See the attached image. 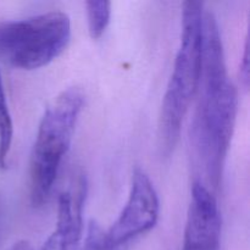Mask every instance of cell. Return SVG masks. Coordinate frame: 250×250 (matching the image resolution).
Segmentation results:
<instances>
[{
    "label": "cell",
    "mask_w": 250,
    "mask_h": 250,
    "mask_svg": "<svg viewBox=\"0 0 250 250\" xmlns=\"http://www.w3.org/2000/svg\"><path fill=\"white\" fill-rule=\"evenodd\" d=\"M160 214V200L154 183L146 171L136 167L132 173L131 189L124 209L106 231L112 246L125 250L138 237L154 229Z\"/></svg>",
    "instance_id": "5b68a950"
},
{
    "label": "cell",
    "mask_w": 250,
    "mask_h": 250,
    "mask_svg": "<svg viewBox=\"0 0 250 250\" xmlns=\"http://www.w3.org/2000/svg\"><path fill=\"white\" fill-rule=\"evenodd\" d=\"M80 250H121L112 246L106 236V231L99 224L90 221L87 227L85 237L82 241Z\"/></svg>",
    "instance_id": "30bf717a"
},
{
    "label": "cell",
    "mask_w": 250,
    "mask_h": 250,
    "mask_svg": "<svg viewBox=\"0 0 250 250\" xmlns=\"http://www.w3.org/2000/svg\"><path fill=\"white\" fill-rule=\"evenodd\" d=\"M12 139H14V122L7 105L6 93L0 72V168L2 170L7 167Z\"/></svg>",
    "instance_id": "ba28073f"
},
{
    "label": "cell",
    "mask_w": 250,
    "mask_h": 250,
    "mask_svg": "<svg viewBox=\"0 0 250 250\" xmlns=\"http://www.w3.org/2000/svg\"><path fill=\"white\" fill-rule=\"evenodd\" d=\"M10 250H33V247L31 246V243H29V242L20 241V242H17V243H15Z\"/></svg>",
    "instance_id": "7c38bea8"
},
{
    "label": "cell",
    "mask_w": 250,
    "mask_h": 250,
    "mask_svg": "<svg viewBox=\"0 0 250 250\" xmlns=\"http://www.w3.org/2000/svg\"><path fill=\"white\" fill-rule=\"evenodd\" d=\"M88 31L93 39H99L106 31L111 19V2L106 0H89L85 2Z\"/></svg>",
    "instance_id": "9c48e42d"
},
{
    "label": "cell",
    "mask_w": 250,
    "mask_h": 250,
    "mask_svg": "<svg viewBox=\"0 0 250 250\" xmlns=\"http://www.w3.org/2000/svg\"><path fill=\"white\" fill-rule=\"evenodd\" d=\"M239 76H241L242 84L244 88H248L249 85V37L247 36L246 43H244V51L242 56L241 68H239Z\"/></svg>",
    "instance_id": "8fae6325"
},
{
    "label": "cell",
    "mask_w": 250,
    "mask_h": 250,
    "mask_svg": "<svg viewBox=\"0 0 250 250\" xmlns=\"http://www.w3.org/2000/svg\"><path fill=\"white\" fill-rule=\"evenodd\" d=\"M204 5L188 0L182 6V32L173 70L167 83L159 120L161 151L168 156L181 136L183 120L198 92L202 70Z\"/></svg>",
    "instance_id": "7a4b0ae2"
},
{
    "label": "cell",
    "mask_w": 250,
    "mask_h": 250,
    "mask_svg": "<svg viewBox=\"0 0 250 250\" xmlns=\"http://www.w3.org/2000/svg\"><path fill=\"white\" fill-rule=\"evenodd\" d=\"M197 94L195 146L210 183L217 188L233 137L238 94L229 76L220 27L211 11L203 15L202 70Z\"/></svg>",
    "instance_id": "6da1fadb"
},
{
    "label": "cell",
    "mask_w": 250,
    "mask_h": 250,
    "mask_svg": "<svg viewBox=\"0 0 250 250\" xmlns=\"http://www.w3.org/2000/svg\"><path fill=\"white\" fill-rule=\"evenodd\" d=\"M84 100L81 88H67L49 105L39 122L29 164L33 207H42L50 197L61 164L72 143Z\"/></svg>",
    "instance_id": "3957f363"
},
{
    "label": "cell",
    "mask_w": 250,
    "mask_h": 250,
    "mask_svg": "<svg viewBox=\"0 0 250 250\" xmlns=\"http://www.w3.org/2000/svg\"><path fill=\"white\" fill-rule=\"evenodd\" d=\"M87 185L78 177L75 187L62 190L58 199L56 227L41 250H80L83 241V205Z\"/></svg>",
    "instance_id": "52a82bcc"
},
{
    "label": "cell",
    "mask_w": 250,
    "mask_h": 250,
    "mask_svg": "<svg viewBox=\"0 0 250 250\" xmlns=\"http://www.w3.org/2000/svg\"><path fill=\"white\" fill-rule=\"evenodd\" d=\"M221 214L216 198L199 181L193 183L182 250H220Z\"/></svg>",
    "instance_id": "8992f818"
},
{
    "label": "cell",
    "mask_w": 250,
    "mask_h": 250,
    "mask_svg": "<svg viewBox=\"0 0 250 250\" xmlns=\"http://www.w3.org/2000/svg\"><path fill=\"white\" fill-rule=\"evenodd\" d=\"M71 38V21L62 11H48L0 22V60L21 70H36L58 58Z\"/></svg>",
    "instance_id": "277c9868"
}]
</instances>
